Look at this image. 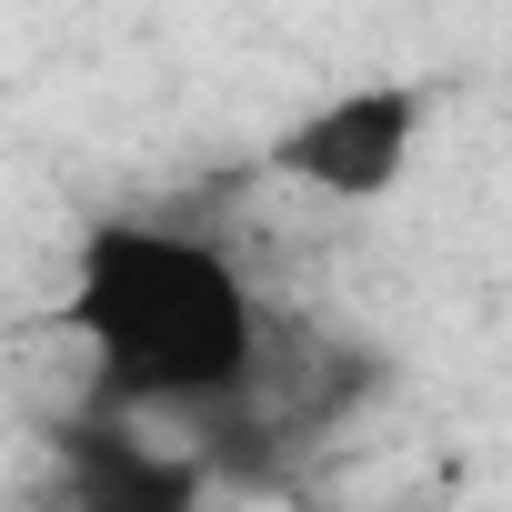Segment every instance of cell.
Returning a JSON list of instances; mask_svg holds the SVG:
<instances>
[{"mask_svg":"<svg viewBox=\"0 0 512 512\" xmlns=\"http://www.w3.org/2000/svg\"><path fill=\"white\" fill-rule=\"evenodd\" d=\"M61 322L131 402H231L262 372V312L241 262L171 221H101L71 262Z\"/></svg>","mask_w":512,"mask_h":512,"instance_id":"1","label":"cell"},{"mask_svg":"<svg viewBox=\"0 0 512 512\" xmlns=\"http://www.w3.org/2000/svg\"><path fill=\"white\" fill-rule=\"evenodd\" d=\"M412 141H422V91L412 81H362V91L312 101L272 141V171L322 191V201H382L412 171Z\"/></svg>","mask_w":512,"mask_h":512,"instance_id":"2","label":"cell"}]
</instances>
